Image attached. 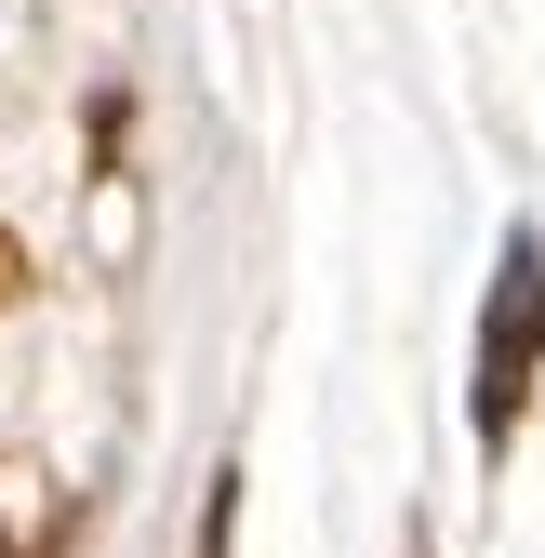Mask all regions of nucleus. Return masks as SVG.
Wrapping results in <instances>:
<instances>
[{
    "mask_svg": "<svg viewBox=\"0 0 545 558\" xmlns=\"http://www.w3.org/2000/svg\"><path fill=\"white\" fill-rule=\"evenodd\" d=\"M532 360H545V253H506V266H493V319H480V426H493V439L519 426Z\"/></svg>",
    "mask_w": 545,
    "mask_h": 558,
    "instance_id": "f257e3e1",
    "label": "nucleus"
}]
</instances>
